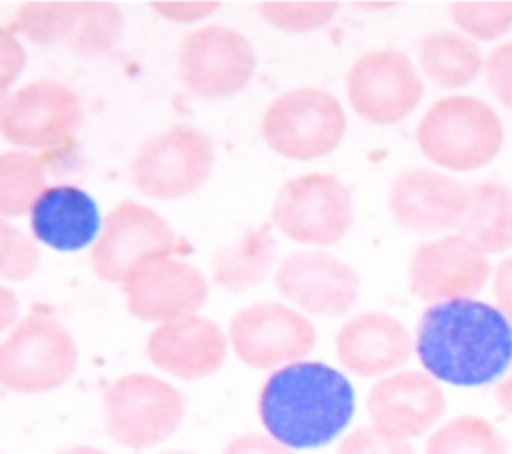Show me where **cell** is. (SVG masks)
Instances as JSON below:
<instances>
[{
    "instance_id": "cell-1",
    "label": "cell",
    "mask_w": 512,
    "mask_h": 454,
    "mask_svg": "<svg viewBox=\"0 0 512 454\" xmlns=\"http://www.w3.org/2000/svg\"><path fill=\"white\" fill-rule=\"evenodd\" d=\"M416 354L434 380L482 386L512 362V324L482 300L436 302L420 316Z\"/></svg>"
},
{
    "instance_id": "cell-2",
    "label": "cell",
    "mask_w": 512,
    "mask_h": 454,
    "mask_svg": "<svg viewBox=\"0 0 512 454\" xmlns=\"http://www.w3.org/2000/svg\"><path fill=\"white\" fill-rule=\"evenodd\" d=\"M352 414V384L342 372L316 360L276 368L258 394L264 430L290 450L332 442L348 426Z\"/></svg>"
},
{
    "instance_id": "cell-3",
    "label": "cell",
    "mask_w": 512,
    "mask_h": 454,
    "mask_svg": "<svg viewBox=\"0 0 512 454\" xmlns=\"http://www.w3.org/2000/svg\"><path fill=\"white\" fill-rule=\"evenodd\" d=\"M416 144L432 164L452 172H472L500 154L504 126L488 102L470 94H448L422 114Z\"/></svg>"
},
{
    "instance_id": "cell-4",
    "label": "cell",
    "mask_w": 512,
    "mask_h": 454,
    "mask_svg": "<svg viewBox=\"0 0 512 454\" xmlns=\"http://www.w3.org/2000/svg\"><path fill=\"white\" fill-rule=\"evenodd\" d=\"M78 364L72 334L52 316L32 312L0 340V386L16 394H44L66 384Z\"/></svg>"
},
{
    "instance_id": "cell-5",
    "label": "cell",
    "mask_w": 512,
    "mask_h": 454,
    "mask_svg": "<svg viewBox=\"0 0 512 454\" xmlns=\"http://www.w3.org/2000/svg\"><path fill=\"white\" fill-rule=\"evenodd\" d=\"M346 132L340 100L316 86H298L278 94L264 110L260 134L282 158L308 162L338 148Z\"/></svg>"
},
{
    "instance_id": "cell-6",
    "label": "cell",
    "mask_w": 512,
    "mask_h": 454,
    "mask_svg": "<svg viewBox=\"0 0 512 454\" xmlns=\"http://www.w3.org/2000/svg\"><path fill=\"white\" fill-rule=\"evenodd\" d=\"M214 168L210 138L192 124H172L148 136L130 160L134 188L156 200L184 198L204 186Z\"/></svg>"
},
{
    "instance_id": "cell-7",
    "label": "cell",
    "mask_w": 512,
    "mask_h": 454,
    "mask_svg": "<svg viewBox=\"0 0 512 454\" xmlns=\"http://www.w3.org/2000/svg\"><path fill=\"white\" fill-rule=\"evenodd\" d=\"M104 428L124 448H150L170 438L184 418V396L166 380L134 372L110 382L102 396Z\"/></svg>"
},
{
    "instance_id": "cell-8",
    "label": "cell",
    "mask_w": 512,
    "mask_h": 454,
    "mask_svg": "<svg viewBox=\"0 0 512 454\" xmlns=\"http://www.w3.org/2000/svg\"><path fill=\"white\" fill-rule=\"evenodd\" d=\"M270 218L280 234L294 242L332 246L354 222L352 192L334 174H300L278 188Z\"/></svg>"
},
{
    "instance_id": "cell-9",
    "label": "cell",
    "mask_w": 512,
    "mask_h": 454,
    "mask_svg": "<svg viewBox=\"0 0 512 454\" xmlns=\"http://www.w3.org/2000/svg\"><path fill=\"white\" fill-rule=\"evenodd\" d=\"M352 110L374 126L410 116L424 96V82L406 52L386 46L360 54L344 78Z\"/></svg>"
},
{
    "instance_id": "cell-10",
    "label": "cell",
    "mask_w": 512,
    "mask_h": 454,
    "mask_svg": "<svg viewBox=\"0 0 512 454\" xmlns=\"http://www.w3.org/2000/svg\"><path fill=\"white\" fill-rule=\"evenodd\" d=\"M254 70L252 42L226 24L190 30L176 52V72L182 86L202 98H226L240 92Z\"/></svg>"
},
{
    "instance_id": "cell-11",
    "label": "cell",
    "mask_w": 512,
    "mask_h": 454,
    "mask_svg": "<svg viewBox=\"0 0 512 454\" xmlns=\"http://www.w3.org/2000/svg\"><path fill=\"white\" fill-rule=\"evenodd\" d=\"M176 246L178 238L162 214L126 198L106 212L88 260L100 280L122 284L136 264L152 256H168Z\"/></svg>"
},
{
    "instance_id": "cell-12",
    "label": "cell",
    "mask_w": 512,
    "mask_h": 454,
    "mask_svg": "<svg viewBox=\"0 0 512 454\" xmlns=\"http://www.w3.org/2000/svg\"><path fill=\"white\" fill-rule=\"evenodd\" d=\"M228 342L242 364L272 370L308 356L316 344V328L296 308L266 300L248 304L230 318Z\"/></svg>"
},
{
    "instance_id": "cell-13",
    "label": "cell",
    "mask_w": 512,
    "mask_h": 454,
    "mask_svg": "<svg viewBox=\"0 0 512 454\" xmlns=\"http://www.w3.org/2000/svg\"><path fill=\"white\" fill-rule=\"evenodd\" d=\"M80 122L76 92L54 78H40L10 96L0 134L18 150H60L74 138Z\"/></svg>"
},
{
    "instance_id": "cell-14",
    "label": "cell",
    "mask_w": 512,
    "mask_h": 454,
    "mask_svg": "<svg viewBox=\"0 0 512 454\" xmlns=\"http://www.w3.org/2000/svg\"><path fill=\"white\" fill-rule=\"evenodd\" d=\"M122 292L134 318L166 324L196 314L208 298V282L198 268L168 254L136 264L122 280Z\"/></svg>"
},
{
    "instance_id": "cell-15",
    "label": "cell",
    "mask_w": 512,
    "mask_h": 454,
    "mask_svg": "<svg viewBox=\"0 0 512 454\" xmlns=\"http://www.w3.org/2000/svg\"><path fill=\"white\" fill-rule=\"evenodd\" d=\"M276 292L306 314H346L360 292L358 272L324 250H294L274 270Z\"/></svg>"
},
{
    "instance_id": "cell-16",
    "label": "cell",
    "mask_w": 512,
    "mask_h": 454,
    "mask_svg": "<svg viewBox=\"0 0 512 454\" xmlns=\"http://www.w3.org/2000/svg\"><path fill=\"white\" fill-rule=\"evenodd\" d=\"M492 274L488 258L466 238L444 234L414 248L408 266V288L424 302L470 298Z\"/></svg>"
},
{
    "instance_id": "cell-17",
    "label": "cell",
    "mask_w": 512,
    "mask_h": 454,
    "mask_svg": "<svg viewBox=\"0 0 512 454\" xmlns=\"http://www.w3.org/2000/svg\"><path fill=\"white\" fill-rule=\"evenodd\" d=\"M468 202V188L432 168H406L390 184L388 210L408 232L440 234L458 228Z\"/></svg>"
},
{
    "instance_id": "cell-18",
    "label": "cell",
    "mask_w": 512,
    "mask_h": 454,
    "mask_svg": "<svg viewBox=\"0 0 512 454\" xmlns=\"http://www.w3.org/2000/svg\"><path fill=\"white\" fill-rule=\"evenodd\" d=\"M444 408L446 396L438 382L416 370L380 378L366 400L372 426L404 440L426 434L440 420Z\"/></svg>"
},
{
    "instance_id": "cell-19",
    "label": "cell",
    "mask_w": 512,
    "mask_h": 454,
    "mask_svg": "<svg viewBox=\"0 0 512 454\" xmlns=\"http://www.w3.org/2000/svg\"><path fill=\"white\" fill-rule=\"evenodd\" d=\"M228 338L204 316L192 314L158 324L146 338V356L162 372L180 380L212 376L224 362Z\"/></svg>"
},
{
    "instance_id": "cell-20",
    "label": "cell",
    "mask_w": 512,
    "mask_h": 454,
    "mask_svg": "<svg viewBox=\"0 0 512 454\" xmlns=\"http://www.w3.org/2000/svg\"><path fill=\"white\" fill-rule=\"evenodd\" d=\"M412 352L406 326L378 310L360 312L346 320L336 334V356L344 370L374 378L400 368Z\"/></svg>"
},
{
    "instance_id": "cell-21",
    "label": "cell",
    "mask_w": 512,
    "mask_h": 454,
    "mask_svg": "<svg viewBox=\"0 0 512 454\" xmlns=\"http://www.w3.org/2000/svg\"><path fill=\"white\" fill-rule=\"evenodd\" d=\"M100 226L94 198L74 184L46 186L30 210L34 238L58 252H76L88 244L92 246Z\"/></svg>"
},
{
    "instance_id": "cell-22",
    "label": "cell",
    "mask_w": 512,
    "mask_h": 454,
    "mask_svg": "<svg viewBox=\"0 0 512 454\" xmlns=\"http://www.w3.org/2000/svg\"><path fill=\"white\" fill-rule=\"evenodd\" d=\"M456 232L484 256L512 248V188L502 182H478L468 188V202Z\"/></svg>"
},
{
    "instance_id": "cell-23",
    "label": "cell",
    "mask_w": 512,
    "mask_h": 454,
    "mask_svg": "<svg viewBox=\"0 0 512 454\" xmlns=\"http://www.w3.org/2000/svg\"><path fill=\"white\" fill-rule=\"evenodd\" d=\"M480 46L448 28L426 32L418 42V64L428 80L446 90L472 84L484 70Z\"/></svg>"
},
{
    "instance_id": "cell-24",
    "label": "cell",
    "mask_w": 512,
    "mask_h": 454,
    "mask_svg": "<svg viewBox=\"0 0 512 454\" xmlns=\"http://www.w3.org/2000/svg\"><path fill=\"white\" fill-rule=\"evenodd\" d=\"M274 260L276 242L268 226H258L214 250L210 258V274L220 288L242 292L260 284L270 274Z\"/></svg>"
},
{
    "instance_id": "cell-25",
    "label": "cell",
    "mask_w": 512,
    "mask_h": 454,
    "mask_svg": "<svg viewBox=\"0 0 512 454\" xmlns=\"http://www.w3.org/2000/svg\"><path fill=\"white\" fill-rule=\"evenodd\" d=\"M46 186L44 166L36 154L18 148L0 152L2 218H16L30 212Z\"/></svg>"
},
{
    "instance_id": "cell-26",
    "label": "cell",
    "mask_w": 512,
    "mask_h": 454,
    "mask_svg": "<svg viewBox=\"0 0 512 454\" xmlns=\"http://www.w3.org/2000/svg\"><path fill=\"white\" fill-rule=\"evenodd\" d=\"M122 24V10L114 2H76L74 26L64 46L78 56H100L118 42Z\"/></svg>"
},
{
    "instance_id": "cell-27",
    "label": "cell",
    "mask_w": 512,
    "mask_h": 454,
    "mask_svg": "<svg viewBox=\"0 0 512 454\" xmlns=\"http://www.w3.org/2000/svg\"><path fill=\"white\" fill-rule=\"evenodd\" d=\"M424 454H508V450L504 438L488 420L458 416L428 438Z\"/></svg>"
},
{
    "instance_id": "cell-28",
    "label": "cell",
    "mask_w": 512,
    "mask_h": 454,
    "mask_svg": "<svg viewBox=\"0 0 512 454\" xmlns=\"http://www.w3.org/2000/svg\"><path fill=\"white\" fill-rule=\"evenodd\" d=\"M76 18V2H24L14 14V28L36 46L66 42Z\"/></svg>"
},
{
    "instance_id": "cell-29",
    "label": "cell",
    "mask_w": 512,
    "mask_h": 454,
    "mask_svg": "<svg viewBox=\"0 0 512 454\" xmlns=\"http://www.w3.org/2000/svg\"><path fill=\"white\" fill-rule=\"evenodd\" d=\"M450 20L470 40L490 42L512 30V2H452Z\"/></svg>"
},
{
    "instance_id": "cell-30",
    "label": "cell",
    "mask_w": 512,
    "mask_h": 454,
    "mask_svg": "<svg viewBox=\"0 0 512 454\" xmlns=\"http://www.w3.org/2000/svg\"><path fill=\"white\" fill-rule=\"evenodd\" d=\"M340 4L332 0L316 2H260L258 14L272 28L302 34L326 26L338 12Z\"/></svg>"
},
{
    "instance_id": "cell-31",
    "label": "cell",
    "mask_w": 512,
    "mask_h": 454,
    "mask_svg": "<svg viewBox=\"0 0 512 454\" xmlns=\"http://www.w3.org/2000/svg\"><path fill=\"white\" fill-rule=\"evenodd\" d=\"M40 262L36 242L0 216V278L20 282L30 278Z\"/></svg>"
},
{
    "instance_id": "cell-32",
    "label": "cell",
    "mask_w": 512,
    "mask_h": 454,
    "mask_svg": "<svg viewBox=\"0 0 512 454\" xmlns=\"http://www.w3.org/2000/svg\"><path fill=\"white\" fill-rule=\"evenodd\" d=\"M338 454H416L404 438L382 432L376 426L352 430L338 446Z\"/></svg>"
},
{
    "instance_id": "cell-33",
    "label": "cell",
    "mask_w": 512,
    "mask_h": 454,
    "mask_svg": "<svg viewBox=\"0 0 512 454\" xmlns=\"http://www.w3.org/2000/svg\"><path fill=\"white\" fill-rule=\"evenodd\" d=\"M486 82L494 98L512 110V40H506L490 50L484 60Z\"/></svg>"
},
{
    "instance_id": "cell-34",
    "label": "cell",
    "mask_w": 512,
    "mask_h": 454,
    "mask_svg": "<svg viewBox=\"0 0 512 454\" xmlns=\"http://www.w3.org/2000/svg\"><path fill=\"white\" fill-rule=\"evenodd\" d=\"M26 66V52L12 30L0 26V86L8 88Z\"/></svg>"
},
{
    "instance_id": "cell-35",
    "label": "cell",
    "mask_w": 512,
    "mask_h": 454,
    "mask_svg": "<svg viewBox=\"0 0 512 454\" xmlns=\"http://www.w3.org/2000/svg\"><path fill=\"white\" fill-rule=\"evenodd\" d=\"M222 454H294L284 444L264 434H242L232 438Z\"/></svg>"
},
{
    "instance_id": "cell-36",
    "label": "cell",
    "mask_w": 512,
    "mask_h": 454,
    "mask_svg": "<svg viewBox=\"0 0 512 454\" xmlns=\"http://www.w3.org/2000/svg\"><path fill=\"white\" fill-rule=\"evenodd\" d=\"M218 6H220L218 2H152L150 4V8H154L160 16L178 20V22L198 20L214 12Z\"/></svg>"
},
{
    "instance_id": "cell-37",
    "label": "cell",
    "mask_w": 512,
    "mask_h": 454,
    "mask_svg": "<svg viewBox=\"0 0 512 454\" xmlns=\"http://www.w3.org/2000/svg\"><path fill=\"white\" fill-rule=\"evenodd\" d=\"M492 292L498 304V310L512 320V254L506 256L494 272L492 278Z\"/></svg>"
},
{
    "instance_id": "cell-38",
    "label": "cell",
    "mask_w": 512,
    "mask_h": 454,
    "mask_svg": "<svg viewBox=\"0 0 512 454\" xmlns=\"http://www.w3.org/2000/svg\"><path fill=\"white\" fill-rule=\"evenodd\" d=\"M18 312H20V304L14 290L0 284V334H4L8 328L14 326Z\"/></svg>"
},
{
    "instance_id": "cell-39",
    "label": "cell",
    "mask_w": 512,
    "mask_h": 454,
    "mask_svg": "<svg viewBox=\"0 0 512 454\" xmlns=\"http://www.w3.org/2000/svg\"><path fill=\"white\" fill-rule=\"evenodd\" d=\"M494 396H496V402L500 404V408L508 414H512V372L498 382L496 390H494Z\"/></svg>"
},
{
    "instance_id": "cell-40",
    "label": "cell",
    "mask_w": 512,
    "mask_h": 454,
    "mask_svg": "<svg viewBox=\"0 0 512 454\" xmlns=\"http://www.w3.org/2000/svg\"><path fill=\"white\" fill-rule=\"evenodd\" d=\"M56 454H108L100 448H94V446H84V444H78V446H68V448H62L58 450Z\"/></svg>"
},
{
    "instance_id": "cell-41",
    "label": "cell",
    "mask_w": 512,
    "mask_h": 454,
    "mask_svg": "<svg viewBox=\"0 0 512 454\" xmlns=\"http://www.w3.org/2000/svg\"><path fill=\"white\" fill-rule=\"evenodd\" d=\"M10 96H12V94H8V88H2V86H0V124H2V118H4V114H6Z\"/></svg>"
},
{
    "instance_id": "cell-42",
    "label": "cell",
    "mask_w": 512,
    "mask_h": 454,
    "mask_svg": "<svg viewBox=\"0 0 512 454\" xmlns=\"http://www.w3.org/2000/svg\"><path fill=\"white\" fill-rule=\"evenodd\" d=\"M160 454H194V452H184V450H168V452H160Z\"/></svg>"
}]
</instances>
